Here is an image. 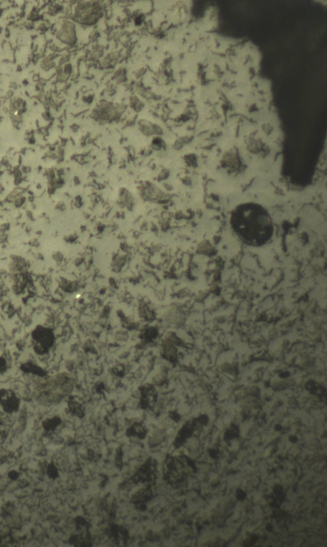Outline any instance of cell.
Segmentation results:
<instances>
[{"instance_id": "obj_1", "label": "cell", "mask_w": 327, "mask_h": 547, "mask_svg": "<svg viewBox=\"0 0 327 547\" xmlns=\"http://www.w3.org/2000/svg\"><path fill=\"white\" fill-rule=\"evenodd\" d=\"M230 223L237 236L248 246H264L274 234V225L269 212L255 203L238 205L232 212Z\"/></svg>"}]
</instances>
